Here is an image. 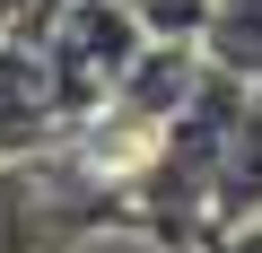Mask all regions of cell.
Listing matches in <instances>:
<instances>
[{"label": "cell", "mask_w": 262, "mask_h": 253, "mask_svg": "<svg viewBox=\"0 0 262 253\" xmlns=\"http://www.w3.org/2000/svg\"><path fill=\"white\" fill-rule=\"evenodd\" d=\"M131 27H140L149 44H201V18H210V0H122Z\"/></svg>", "instance_id": "obj_3"}, {"label": "cell", "mask_w": 262, "mask_h": 253, "mask_svg": "<svg viewBox=\"0 0 262 253\" xmlns=\"http://www.w3.org/2000/svg\"><path fill=\"white\" fill-rule=\"evenodd\" d=\"M201 61H210L219 79L262 87V0H210V18H201Z\"/></svg>", "instance_id": "obj_2"}, {"label": "cell", "mask_w": 262, "mask_h": 253, "mask_svg": "<svg viewBox=\"0 0 262 253\" xmlns=\"http://www.w3.org/2000/svg\"><path fill=\"white\" fill-rule=\"evenodd\" d=\"M175 253H262V218H245V227H201V236L175 244Z\"/></svg>", "instance_id": "obj_4"}, {"label": "cell", "mask_w": 262, "mask_h": 253, "mask_svg": "<svg viewBox=\"0 0 262 253\" xmlns=\"http://www.w3.org/2000/svg\"><path fill=\"white\" fill-rule=\"evenodd\" d=\"M140 44H149V35L131 27L122 0H61L53 27L35 35V53H44V79H53L61 113L105 105V96H114V79L131 70V53H140Z\"/></svg>", "instance_id": "obj_1"}]
</instances>
